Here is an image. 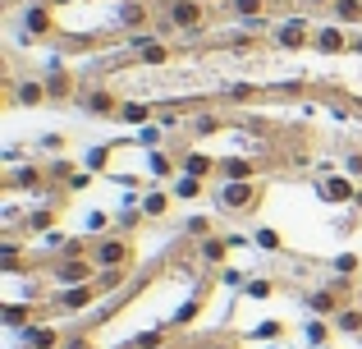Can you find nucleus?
<instances>
[{
  "instance_id": "21",
  "label": "nucleus",
  "mask_w": 362,
  "mask_h": 349,
  "mask_svg": "<svg viewBox=\"0 0 362 349\" xmlns=\"http://www.w3.org/2000/svg\"><path fill=\"white\" fill-rule=\"evenodd\" d=\"M271 280H247V294H252V299H271Z\"/></svg>"
},
{
  "instance_id": "2",
  "label": "nucleus",
  "mask_w": 362,
  "mask_h": 349,
  "mask_svg": "<svg viewBox=\"0 0 362 349\" xmlns=\"http://www.w3.org/2000/svg\"><path fill=\"white\" fill-rule=\"evenodd\" d=\"M92 262H97V271H129L133 267V239L124 230H110V234H97L92 239Z\"/></svg>"
},
{
  "instance_id": "11",
  "label": "nucleus",
  "mask_w": 362,
  "mask_h": 349,
  "mask_svg": "<svg viewBox=\"0 0 362 349\" xmlns=\"http://www.w3.org/2000/svg\"><path fill=\"white\" fill-rule=\"evenodd\" d=\"M170 202H175V193H165V188H151V193H142V216H147V221H160V216L170 212Z\"/></svg>"
},
{
  "instance_id": "19",
  "label": "nucleus",
  "mask_w": 362,
  "mask_h": 349,
  "mask_svg": "<svg viewBox=\"0 0 362 349\" xmlns=\"http://www.w3.org/2000/svg\"><path fill=\"white\" fill-rule=\"evenodd\" d=\"M252 244H257V248H271V253H275V248H280V234H275V230H257Z\"/></svg>"
},
{
  "instance_id": "30",
  "label": "nucleus",
  "mask_w": 362,
  "mask_h": 349,
  "mask_svg": "<svg viewBox=\"0 0 362 349\" xmlns=\"http://www.w3.org/2000/svg\"><path fill=\"white\" fill-rule=\"evenodd\" d=\"M321 349H326V345H321Z\"/></svg>"
},
{
  "instance_id": "7",
  "label": "nucleus",
  "mask_w": 362,
  "mask_h": 349,
  "mask_svg": "<svg viewBox=\"0 0 362 349\" xmlns=\"http://www.w3.org/2000/svg\"><path fill=\"white\" fill-rule=\"evenodd\" d=\"M23 349H64V336L55 331V326H46V322H33L23 331Z\"/></svg>"
},
{
  "instance_id": "25",
  "label": "nucleus",
  "mask_w": 362,
  "mask_h": 349,
  "mask_svg": "<svg viewBox=\"0 0 362 349\" xmlns=\"http://www.w3.org/2000/svg\"><path fill=\"white\" fill-rule=\"evenodd\" d=\"M298 5H308V9H330L335 0H298Z\"/></svg>"
},
{
  "instance_id": "16",
  "label": "nucleus",
  "mask_w": 362,
  "mask_h": 349,
  "mask_svg": "<svg viewBox=\"0 0 362 349\" xmlns=\"http://www.w3.org/2000/svg\"><path fill=\"white\" fill-rule=\"evenodd\" d=\"M335 326H339V331H349V336H358L362 331V308H344V313L335 317Z\"/></svg>"
},
{
  "instance_id": "20",
  "label": "nucleus",
  "mask_w": 362,
  "mask_h": 349,
  "mask_svg": "<svg viewBox=\"0 0 362 349\" xmlns=\"http://www.w3.org/2000/svg\"><path fill=\"white\" fill-rule=\"evenodd\" d=\"M326 336H330V331H326V322H308V341L317 345V349L326 345Z\"/></svg>"
},
{
  "instance_id": "10",
  "label": "nucleus",
  "mask_w": 362,
  "mask_h": 349,
  "mask_svg": "<svg viewBox=\"0 0 362 349\" xmlns=\"http://www.w3.org/2000/svg\"><path fill=\"white\" fill-rule=\"evenodd\" d=\"M257 171H262V166H257L252 156H221L216 179H257Z\"/></svg>"
},
{
  "instance_id": "29",
  "label": "nucleus",
  "mask_w": 362,
  "mask_h": 349,
  "mask_svg": "<svg viewBox=\"0 0 362 349\" xmlns=\"http://www.w3.org/2000/svg\"><path fill=\"white\" fill-rule=\"evenodd\" d=\"M5 5H14V0H5Z\"/></svg>"
},
{
  "instance_id": "18",
  "label": "nucleus",
  "mask_w": 362,
  "mask_h": 349,
  "mask_svg": "<svg viewBox=\"0 0 362 349\" xmlns=\"http://www.w3.org/2000/svg\"><path fill=\"white\" fill-rule=\"evenodd\" d=\"M330 271H335V276H354V271H358V258H354V253H344V258L330 262Z\"/></svg>"
},
{
  "instance_id": "14",
  "label": "nucleus",
  "mask_w": 362,
  "mask_h": 349,
  "mask_svg": "<svg viewBox=\"0 0 362 349\" xmlns=\"http://www.w3.org/2000/svg\"><path fill=\"white\" fill-rule=\"evenodd\" d=\"M202 184H206V179H197V175H184V171H179V175H175V184H170V193H175L179 202H188V198H202Z\"/></svg>"
},
{
  "instance_id": "6",
  "label": "nucleus",
  "mask_w": 362,
  "mask_h": 349,
  "mask_svg": "<svg viewBox=\"0 0 362 349\" xmlns=\"http://www.w3.org/2000/svg\"><path fill=\"white\" fill-rule=\"evenodd\" d=\"M349 42H354V37H349L344 23H335V18H330V23H321L317 33H312V51H321V55H344Z\"/></svg>"
},
{
  "instance_id": "23",
  "label": "nucleus",
  "mask_w": 362,
  "mask_h": 349,
  "mask_svg": "<svg viewBox=\"0 0 362 349\" xmlns=\"http://www.w3.org/2000/svg\"><path fill=\"white\" fill-rule=\"evenodd\" d=\"M64 349H92V336H88V331L69 336V341H64Z\"/></svg>"
},
{
  "instance_id": "17",
  "label": "nucleus",
  "mask_w": 362,
  "mask_h": 349,
  "mask_svg": "<svg viewBox=\"0 0 362 349\" xmlns=\"http://www.w3.org/2000/svg\"><path fill=\"white\" fill-rule=\"evenodd\" d=\"M206 234H211V221H206V216H193V221H188V239H197V244H202Z\"/></svg>"
},
{
  "instance_id": "13",
  "label": "nucleus",
  "mask_w": 362,
  "mask_h": 349,
  "mask_svg": "<svg viewBox=\"0 0 362 349\" xmlns=\"http://www.w3.org/2000/svg\"><path fill=\"white\" fill-rule=\"evenodd\" d=\"M330 18L344 23V28H358L362 23V0H335V5H330Z\"/></svg>"
},
{
  "instance_id": "28",
  "label": "nucleus",
  "mask_w": 362,
  "mask_h": 349,
  "mask_svg": "<svg viewBox=\"0 0 362 349\" xmlns=\"http://www.w3.org/2000/svg\"><path fill=\"white\" fill-rule=\"evenodd\" d=\"M216 349H230V345H216Z\"/></svg>"
},
{
  "instance_id": "26",
  "label": "nucleus",
  "mask_w": 362,
  "mask_h": 349,
  "mask_svg": "<svg viewBox=\"0 0 362 349\" xmlns=\"http://www.w3.org/2000/svg\"><path fill=\"white\" fill-rule=\"evenodd\" d=\"M349 51H354V55H362V33H354V42H349Z\"/></svg>"
},
{
  "instance_id": "27",
  "label": "nucleus",
  "mask_w": 362,
  "mask_h": 349,
  "mask_svg": "<svg viewBox=\"0 0 362 349\" xmlns=\"http://www.w3.org/2000/svg\"><path fill=\"white\" fill-rule=\"evenodd\" d=\"M354 202H358V207H362V188H358V198H354Z\"/></svg>"
},
{
  "instance_id": "15",
  "label": "nucleus",
  "mask_w": 362,
  "mask_h": 349,
  "mask_svg": "<svg viewBox=\"0 0 362 349\" xmlns=\"http://www.w3.org/2000/svg\"><path fill=\"white\" fill-rule=\"evenodd\" d=\"M202 258H206V262H225V258H230V239H221V234H206V239H202Z\"/></svg>"
},
{
  "instance_id": "3",
  "label": "nucleus",
  "mask_w": 362,
  "mask_h": 349,
  "mask_svg": "<svg viewBox=\"0 0 362 349\" xmlns=\"http://www.w3.org/2000/svg\"><path fill=\"white\" fill-rule=\"evenodd\" d=\"M206 0H165L160 5V33H202Z\"/></svg>"
},
{
  "instance_id": "24",
  "label": "nucleus",
  "mask_w": 362,
  "mask_h": 349,
  "mask_svg": "<svg viewBox=\"0 0 362 349\" xmlns=\"http://www.w3.org/2000/svg\"><path fill=\"white\" fill-rule=\"evenodd\" d=\"M280 331H284L280 322H262V326H257V336H262V341H275V336H280Z\"/></svg>"
},
{
  "instance_id": "4",
  "label": "nucleus",
  "mask_w": 362,
  "mask_h": 349,
  "mask_svg": "<svg viewBox=\"0 0 362 349\" xmlns=\"http://www.w3.org/2000/svg\"><path fill=\"white\" fill-rule=\"evenodd\" d=\"M312 33H317V28H312V18H284V23H275L271 28V42H275V51H308L312 46Z\"/></svg>"
},
{
  "instance_id": "22",
  "label": "nucleus",
  "mask_w": 362,
  "mask_h": 349,
  "mask_svg": "<svg viewBox=\"0 0 362 349\" xmlns=\"http://www.w3.org/2000/svg\"><path fill=\"white\" fill-rule=\"evenodd\" d=\"M344 175H354V179L362 175V152H349L344 156Z\"/></svg>"
},
{
  "instance_id": "9",
  "label": "nucleus",
  "mask_w": 362,
  "mask_h": 349,
  "mask_svg": "<svg viewBox=\"0 0 362 349\" xmlns=\"http://www.w3.org/2000/svg\"><path fill=\"white\" fill-rule=\"evenodd\" d=\"M179 171L184 175H197V179H211L221 171V156H206V152H184L179 156Z\"/></svg>"
},
{
  "instance_id": "5",
  "label": "nucleus",
  "mask_w": 362,
  "mask_h": 349,
  "mask_svg": "<svg viewBox=\"0 0 362 349\" xmlns=\"http://www.w3.org/2000/svg\"><path fill=\"white\" fill-rule=\"evenodd\" d=\"M317 193H321V202L344 207V202H354V198H358V184H354V175L330 171V175H321V179H317Z\"/></svg>"
},
{
  "instance_id": "1",
  "label": "nucleus",
  "mask_w": 362,
  "mask_h": 349,
  "mask_svg": "<svg viewBox=\"0 0 362 349\" xmlns=\"http://www.w3.org/2000/svg\"><path fill=\"white\" fill-rule=\"evenodd\" d=\"M216 207L225 216H252L262 207V179H221L216 184Z\"/></svg>"
},
{
  "instance_id": "12",
  "label": "nucleus",
  "mask_w": 362,
  "mask_h": 349,
  "mask_svg": "<svg viewBox=\"0 0 362 349\" xmlns=\"http://www.w3.org/2000/svg\"><path fill=\"white\" fill-rule=\"evenodd\" d=\"M46 92L60 101V97H74V92H78V83H74L69 69H51V74H46Z\"/></svg>"
},
{
  "instance_id": "8",
  "label": "nucleus",
  "mask_w": 362,
  "mask_h": 349,
  "mask_svg": "<svg viewBox=\"0 0 362 349\" xmlns=\"http://www.w3.org/2000/svg\"><path fill=\"white\" fill-rule=\"evenodd\" d=\"M83 106H88L92 115H119L124 101H119L110 88H88V92H83Z\"/></svg>"
}]
</instances>
